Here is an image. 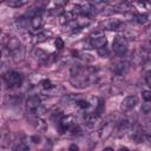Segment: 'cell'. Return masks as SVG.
<instances>
[{
  "instance_id": "cell-5",
  "label": "cell",
  "mask_w": 151,
  "mask_h": 151,
  "mask_svg": "<svg viewBox=\"0 0 151 151\" xmlns=\"http://www.w3.org/2000/svg\"><path fill=\"white\" fill-rule=\"evenodd\" d=\"M107 44V38L104 35V34H99V35H93L91 38V46L97 48V50H100V48H104Z\"/></svg>"
},
{
  "instance_id": "cell-8",
  "label": "cell",
  "mask_w": 151,
  "mask_h": 151,
  "mask_svg": "<svg viewBox=\"0 0 151 151\" xmlns=\"http://www.w3.org/2000/svg\"><path fill=\"white\" fill-rule=\"evenodd\" d=\"M105 27L107 29H112V31H122L125 28V24H123L122 21H119L117 19H111L105 24Z\"/></svg>"
},
{
  "instance_id": "cell-15",
  "label": "cell",
  "mask_w": 151,
  "mask_h": 151,
  "mask_svg": "<svg viewBox=\"0 0 151 151\" xmlns=\"http://www.w3.org/2000/svg\"><path fill=\"white\" fill-rule=\"evenodd\" d=\"M9 7H20V6H24V5H26L27 4V1H25V0H9V1H7L6 2Z\"/></svg>"
},
{
  "instance_id": "cell-34",
  "label": "cell",
  "mask_w": 151,
  "mask_h": 151,
  "mask_svg": "<svg viewBox=\"0 0 151 151\" xmlns=\"http://www.w3.org/2000/svg\"><path fill=\"white\" fill-rule=\"evenodd\" d=\"M118 151H129V149H127V147H125V146H123V147H120Z\"/></svg>"
},
{
  "instance_id": "cell-17",
  "label": "cell",
  "mask_w": 151,
  "mask_h": 151,
  "mask_svg": "<svg viewBox=\"0 0 151 151\" xmlns=\"http://www.w3.org/2000/svg\"><path fill=\"white\" fill-rule=\"evenodd\" d=\"M68 132H71V136H79V134L81 133V129H80L79 125L74 124V125L68 130Z\"/></svg>"
},
{
  "instance_id": "cell-31",
  "label": "cell",
  "mask_w": 151,
  "mask_h": 151,
  "mask_svg": "<svg viewBox=\"0 0 151 151\" xmlns=\"http://www.w3.org/2000/svg\"><path fill=\"white\" fill-rule=\"evenodd\" d=\"M68 151H79V147L77 144H71L68 146Z\"/></svg>"
},
{
  "instance_id": "cell-19",
  "label": "cell",
  "mask_w": 151,
  "mask_h": 151,
  "mask_svg": "<svg viewBox=\"0 0 151 151\" xmlns=\"http://www.w3.org/2000/svg\"><path fill=\"white\" fill-rule=\"evenodd\" d=\"M54 45H55V48L60 51V50H63V48H64L65 42H64V40H63L60 37H57V38H55V40H54Z\"/></svg>"
},
{
  "instance_id": "cell-10",
  "label": "cell",
  "mask_w": 151,
  "mask_h": 151,
  "mask_svg": "<svg viewBox=\"0 0 151 151\" xmlns=\"http://www.w3.org/2000/svg\"><path fill=\"white\" fill-rule=\"evenodd\" d=\"M113 131V123H106L100 130H99V137L101 139H106L109 136H111Z\"/></svg>"
},
{
  "instance_id": "cell-1",
  "label": "cell",
  "mask_w": 151,
  "mask_h": 151,
  "mask_svg": "<svg viewBox=\"0 0 151 151\" xmlns=\"http://www.w3.org/2000/svg\"><path fill=\"white\" fill-rule=\"evenodd\" d=\"M4 79L6 81V84L9 86V87H18L22 84V80H24V77L20 72H17V71H8L5 76H4Z\"/></svg>"
},
{
  "instance_id": "cell-20",
  "label": "cell",
  "mask_w": 151,
  "mask_h": 151,
  "mask_svg": "<svg viewBox=\"0 0 151 151\" xmlns=\"http://www.w3.org/2000/svg\"><path fill=\"white\" fill-rule=\"evenodd\" d=\"M47 39V35L46 33H38L35 37H34V42H44L45 40Z\"/></svg>"
},
{
  "instance_id": "cell-11",
  "label": "cell",
  "mask_w": 151,
  "mask_h": 151,
  "mask_svg": "<svg viewBox=\"0 0 151 151\" xmlns=\"http://www.w3.org/2000/svg\"><path fill=\"white\" fill-rule=\"evenodd\" d=\"M6 47H7V50H8L11 53H13V52H15L17 50H19V48L21 47V45H20L19 39L13 37V38H9V39H8V41H7V44H6Z\"/></svg>"
},
{
  "instance_id": "cell-23",
  "label": "cell",
  "mask_w": 151,
  "mask_h": 151,
  "mask_svg": "<svg viewBox=\"0 0 151 151\" xmlns=\"http://www.w3.org/2000/svg\"><path fill=\"white\" fill-rule=\"evenodd\" d=\"M26 25H27V21H26V19L25 18H19L18 20H17V26H18V28H20V29H22V28H26Z\"/></svg>"
},
{
  "instance_id": "cell-3",
  "label": "cell",
  "mask_w": 151,
  "mask_h": 151,
  "mask_svg": "<svg viewBox=\"0 0 151 151\" xmlns=\"http://www.w3.org/2000/svg\"><path fill=\"white\" fill-rule=\"evenodd\" d=\"M130 70V63L126 60H119L112 65V71L117 76H124Z\"/></svg>"
},
{
  "instance_id": "cell-7",
  "label": "cell",
  "mask_w": 151,
  "mask_h": 151,
  "mask_svg": "<svg viewBox=\"0 0 151 151\" xmlns=\"http://www.w3.org/2000/svg\"><path fill=\"white\" fill-rule=\"evenodd\" d=\"M39 106H41V101L38 96H32L26 100V109L28 111L34 112Z\"/></svg>"
},
{
  "instance_id": "cell-12",
  "label": "cell",
  "mask_w": 151,
  "mask_h": 151,
  "mask_svg": "<svg viewBox=\"0 0 151 151\" xmlns=\"http://www.w3.org/2000/svg\"><path fill=\"white\" fill-rule=\"evenodd\" d=\"M97 120H98V116H97L94 112H93V113H87V114L85 116V118H84L85 125H86L87 127H90V129L94 127V125L97 124Z\"/></svg>"
},
{
  "instance_id": "cell-4",
  "label": "cell",
  "mask_w": 151,
  "mask_h": 151,
  "mask_svg": "<svg viewBox=\"0 0 151 151\" xmlns=\"http://www.w3.org/2000/svg\"><path fill=\"white\" fill-rule=\"evenodd\" d=\"M74 124H76L74 118L72 116H64L59 120V131H60V133H64V132L68 131Z\"/></svg>"
},
{
  "instance_id": "cell-29",
  "label": "cell",
  "mask_w": 151,
  "mask_h": 151,
  "mask_svg": "<svg viewBox=\"0 0 151 151\" xmlns=\"http://www.w3.org/2000/svg\"><path fill=\"white\" fill-rule=\"evenodd\" d=\"M98 53H99V55H101V57H107V55H109V51L106 50V47L98 50Z\"/></svg>"
},
{
  "instance_id": "cell-18",
  "label": "cell",
  "mask_w": 151,
  "mask_h": 151,
  "mask_svg": "<svg viewBox=\"0 0 151 151\" xmlns=\"http://www.w3.org/2000/svg\"><path fill=\"white\" fill-rule=\"evenodd\" d=\"M140 111L145 114L150 113L151 112V101H145L144 104H142V107H140Z\"/></svg>"
},
{
  "instance_id": "cell-16",
  "label": "cell",
  "mask_w": 151,
  "mask_h": 151,
  "mask_svg": "<svg viewBox=\"0 0 151 151\" xmlns=\"http://www.w3.org/2000/svg\"><path fill=\"white\" fill-rule=\"evenodd\" d=\"M134 21L137 24H140V25H144L147 22V15L146 14H136L134 15Z\"/></svg>"
},
{
  "instance_id": "cell-6",
  "label": "cell",
  "mask_w": 151,
  "mask_h": 151,
  "mask_svg": "<svg viewBox=\"0 0 151 151\" xmlns=\"http://www.w3.org/2000/svg\"><path fill=\"white\" fill-rule=\"evenodd\" d=\"M137 104H138V98H137L136 96H127V97L122 101L120 109H122L123 111H130V110H132Z\"/></svg>"
},
{
  "instance_id": "cell-26",
  "label": "cell",
  "mask_w": 151,
  "mask_h": 151,
  "mask_svg": "<svg viewBox=\"0 0 151 151\" xmlns=\"http://www.w3.org/2000/svg\"><path fill=\"white\" fill-rule=\"evenodd\" d=\"M15 151H29V147L25 143H19L15 147Z\"/></svg>"
},
{
  "instance_id": "cell-28",
  "label": "cell",
  "mask_w": 151,
  "mask_h": 151,
  "mask_svg": "<svg viewBox=\"0 0 151 151\" xmlns=\"http://www.w3.org/2000/svg\"><path fill=\"white\" fill-rule=\"evenodd\" d=\"M145 83L151 88V72H147L146 73V76H145Z\"/></svg>"
},
{
  "instance_id": "cell-33",
  "label": "cell",
  "mask_w": 151,
  "mask_h": 151,
  "mask_svg": "<svg viewBox=\"0 0 151 151\" xmlns=\"http://www.w3.org/2000/svg\"><path fill=\"white\" fill-rule=\"evenodd\" d=\"M146 34H147V35H151V26L146 29Z\"/></svg>"
},
{
  "instance_id": "cell-14",
  "label": "cell",
  "mask_w": 151,
  "mask_h": 151,
  "mask_svg": "<svg viewBox=\"0 0 151 151\" xmlns=\"http://www.w3.org/2000/svg\"><path fill=\"white\" fill-rule=\"evenodd\" d=\"M104 112H105V103H104L103 99H99L98 104H97V107H96V114L98 117H100Z\"/></svg>"
},
{
  "instance_id": "cell-32",
  "label": "cell",
  "mask_w": 151,
  "mask_h": 151,
  "mask_svg": "<svg viewBox=\"0 0 151 151\" xmlns=\"http://www.w3.org/2000/svg\"><path fill=\"white\" fill-rule=\"evenodd\" d=\"M31 139L33 140V143H40V136H33Z\"/></svg>"
},
{
  "instance_id": "cell-21",
  "label": "cell",
  "mask_w": 151,
  "mask_h": 151,
  "mask_svg": "<svg viewBox=\"0 0 151 151\" xmlns=\"http://www.w3.org/2000/svg\"><path fill=\"white\" fill-rule=\"evenodd\" d=\"M12 54H13V57H14L15 60H21V59H22V55H24V50H22V47H20L19 50H17L15 52H13Z\"/></svg>"
},
{
  "instance_id": "cell-22",
  "label": "cell",
  "mask_w": 151,
  "mask_h": 151,
  "mask_svg": "<svg viewBox=\"0 0 151 151\" xmlns=\"http://www.w3.org/2000/svg\"><path fill=\"white\" fill-rule=\"evenodd\" d=\"M77 104H78V106H79L80 109H83V110H86V109L90 107V103H88L87 100H84V99L77 100Z\"/></svg>"
},
{
  "instance_id": "cell-27",
  "label": "cell",
  "mask_w": 151,
  "mask_h": 151,
  "mask_svg": "<svg viewBox=\"0 0 151 151\" xmlns=\"http://www.w3.org/2000/svg\"><path fill=\"white\" fill-rule=\"evenodd\" d=\"M140 143L151 145V136H150V134H143V137H142V139H140Z\"/></svg>"
},
{
  "instance_id": "cell-25",
  "label": "cell",
  "mask_w": 151,
  "mask_h": 151,
  "mask_svg": "<svg viewBox=\"0 0 151 151\" xmlns=\"http://www.w3.org/2000/svg\"><path fill=\"white\" fill-rule=\"evenodd\" d=\"M142 98L145 101H151V91H142Z\"/></svg>"
},
{
  "instance_id": "cell-13",
  "label": "cell",
  "mask_w": 151,
  "mask_h": 151,
  "mask_svg": "<svg viewBox=\"0 0 151 151\" xmlns=\"http://www.w3.org/2000/svg\"><path fill=\"white\" fill-rule=\"evenodd\" d=\"M31 25L34 29H38V28H41L42 26V18L40 14H35L32 19H31Z\"/></svg>"
},
{
  "instance_id": "cell-9",
  "label": "cell",
  "mask_w": 151,
  "mask_h": 151,
  "mask_svg": "<svg viewBox=\"0 0 151 151\" xmlns=\"http://www.w3.org/2000/svg\"><path fill=\"white\" fill-rule=\"evenodd\" d=\"M33 54H34L35 59H37L39 63H41V64H46V63H48V58H50V55H48V53L45 52L44 50H41V48H35L34 52H33Z\"/></svg>"
},
{
  "instance_id": "cell-35",
  "label": "cell",
  "mask_w": 151,
  "mask_h": 151,
  "mask_svg": "<svg viewBox=\"0 0 151 151\" xmlns=\"http://www.w3.org/2000/svg\"><path fill=\"white\" fill-rule=\"evenodd\" d=\"M103 151H113V149L112 147H105Z\"/></svg>"
},
{
  "instance_id": "cell-30",
  "label": "cell",
  "mask_w": 151,
  "mask_h": 151,
  "mask_svg": "<svg viewBox=\"0 0 151 151\" xmlns=\"http://www.w3.org/2000/svg\"><path fill=\"white\" fill-rule=\"evenodd\" d=\"M34 113L37 114V116H41L42 113H45V107H42V106H39L35 111H34Z\"/></svg>"
},
{
  "instance_id": "cell-24",
  "label": "cell",
  "mask_w": 151,
  "mask_h": 151,
  "mask_svg": "<svg viewBox=\"0 0 151 151\" xmlns=\"http://www.w3.org/2000/svg\"><path fill=\"white\" fill-rule=\"evenodd\" d=\"M41 86H42L44 90H51V88H53V85H52V83H51L50 79H44L41 81Z\"/></svg>"
},
{
  "instance_id": "cell-2",
  "label": "cell",
  "mask_w": 151,
  "mask_h": 151,
  "mask_svg": "<svg viewBox=\"0 0 151 151\" xmlns=\"http://www.w3.org/2000/svg\"><path fill=\"white\" fill-rule=\"evenodd\" d=\"M112 50L118 55H124L127 51V40L124 37L117 35L112 42Z\"/></svg>"
}]
</instances>
